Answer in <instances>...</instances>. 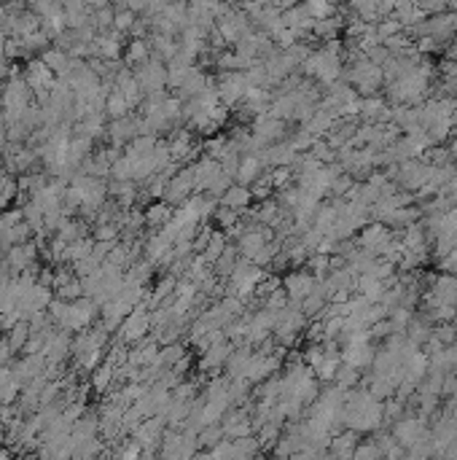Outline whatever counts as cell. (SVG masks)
<instances>
[{
	"mask_svg": "<svg viewBox=\"0 0 457 460\" xmlns=\"http://www.w3.org/2000/svg\"><path fill=\"white\" fill-rule=\"evenodd\" d=\"M127 52H129L127 59L132 65H143V62H148V46H145L143 41H132Z\"/></svg>",
	"mask_w": 457,
	"mask_h": 460,
	"instance_id": "obj_12",
	"label": "cell"
},
{
	"mask_svg": "<svg viewBox=\"0 0 457 460\" xmlns=\"http://www.w3.org/2000/svg\"><path fill=\"white\" fill-rule=\"evenodd\" d=\"M97 315V302L92 296H78L68 304V315L62 320V329H78L84 331Z\"/></svg>",
	"mask_w": 457,
	"mask_h": 460,
	"instance_id": "obj_2",
	"label": "cell"
},
{
	"mask_svg": "<svg viewBox=\"0 0 457 460\" xmlns=\"http://www.w3.org/2000/svg\"><path fill=\"white\" fill-rule=\"evenodd\" d=\"M315 280L312 274L310 272H293V274H288L286 277V291H288V299L291 302H296V304H301L310 293H312V288H315Z\"/></svg>",
	"mask_w": 457,
	"mask_h": 460,
	"instance_id": "obj_5",
	"label": "cell"
},
{
	"mask_svg": "<svg viewBox=\"0 0 457 460\" xmlns=\"http://www.w3.org/2000/svg\"><path fill=\"white\" fill-rule=\"evenodd\" d=\"M269 231H258V229H243L240 231V240H237V250L243 259H256L258 253L264 250V245L269 243Z\"/></svg>",
	"mask_w": 457,
	"mask_h": 460,
	"instance_id": "obj_4",
	"label": "cell"
},
{
	"mask_svg": "<svg viewBox=\"0 0 457 460\" xmlns=\"http://www.w3.org/2000/svg\"><path fill=\"white\" fill-rule=\"evenodd\" d=\"M145 331H151V310H145V304H135L121 326H118V337L121 342H140Z\"/></svg>",
	"mask_w": 457,
	"mask_h": 460,
	"instance_id": "obj_1",
	"label": "cell"
},
{
	"mask_svg": "<svg viewBox=\"0 0 457 460\" xmlns=\"http://www.w3.org/2000/svg\"><path fill=\"white\" fill-rule=\"evenodd\" d=\"M264 170H267V164H264V157H261V154H243L234 178H237V183L250 186L253 181H258V178L264 175Z\"/></svg>",
	"mask_w": 457,
	"mask_h": 460,
	"instance_id": "obj_6",
	"label": "cell"
},
{
	"mask_svg": "<svg viewBox=\"0 0 457 460\" xmlns=\"http://www.w3.org/2000/svg\"><path fill=\"white\" fill-rule=\"evenodd\" d=\"M226 234L224 231H213L210 229V234H207V240H205V245H202V259L207 261V264H215V261L221 259V253L226 250Z\"/></svg>",
	"mask_w": 457,
	"mask_h": 460,
	"instance_id": "obj_8",
	"label": "cell"
},
{
	"mask_svg": "<svg viewBox=\"0 0 457 460\" xmlns=\"http://www.w3.org/2000/svg\"><path fill=\"white\" fill-rule=\"evenodd\" d=\"M114 25L118 30H129L135 28V16H132V11H124V14H116L114 16Z\"/></svg>",
	"mask_w": 457,
	"mask_h": 460,
	"instance_id": "obj_13",
	"label": "cell"
},
{
	"mask_svg": "<svg viewBox=\"0 0 457 460\" xmlns=\"http://www.w3.org/2000/svg\"><path fill=\"white\" fill-rule=\"evenodd\" d=\"M129 108H132V105H129V100L124 97V95H121V92H118V89H116L114 95H108V97H105V114L114 116V119H121V116H127Z\"/></svg>",
	"mask_w": 457,
	"mask_h": 460,
	"instance_id": "obj_10",
	"label": "cell"
},
{
	"mask_svg": "<svg viewBox=\"0 0 457 460\" xmlns=\"http://www.w3.org/2000/svg\"><path fill=\"white\" fill-rule=\"evenodd\" d=\"M135 81H138L140 89L148 92V95H151V92H162L164 84H167V71L162 68L159 59H148V62L140 65V73L135 75Z\"/></svg>",
	"mask_w": 457,
	"mask_h": 460,
	"instance_id": "obj_3",
	"label": "cell"
},
{
	"mask_svg": "<svg viewBox=\"0 0 457 460\" xmlns=\"http://www.w3.org/2000/svg\"><path fill=\"white\" fill-rule=\"evenodd\" d=\"M250 202H253V191H250V186H245V183H231L221 194V205H226L231 210H240V213H243Z\"/></svg>",
	"mask_w": 457,
	"mask_h": 460,
	"instance_id": "obj_7",
	"label": "cell"
},
{
	"mask_svg": "<svg viewBox=\"0 0 457 460\" xmlns=\"http://www.w3.org/2000/svg\"><path fill=\"white\" fill-rule=\"evenodd\" d=\"M350 447H353V436H350V433H347V436H339V439H334V452H339V455H347Z\"/></svg>",
	"mask_w": 457,
	"mask_h": 460,
	"instance_id": "obj_14",
	"label": "cell"
},
{
	"mask_svg": "<svg viewBox=\"0 0 457 460\" xmlns=\"http://www.w3.org/2000/svg\"><path fill=\"white\" fill-rule=\"evenodd\" d=\"M145 221L151 224V226H162V224H167L172 218V207H170V202H157L154 207H148V213H145Z\"/></svg>",
	"mask_w": 457,
	"mask_h": 460,
	"instance_id": "obj_11",
	"label": "cell"
},
{
	"mask_svg": "<svg viewBox=\"0 0 457 460\" xmlns=\"http://www.w3.org/2000/svg\"><path fill=\"white\" fill-rule=\"evenodd\" d=\"M6 73H8V68H6V62H0V81L6 78Z\"/></svg>",
	"mask_w": 457,
	"mask_h": 460,
	"instance_id": "obj_15",
	"label": "cell"
},
{
	"mask_svg": "<svg viewBox=\"0 0 457 460\" xmlns=\"http://www.w3.org/2000/svg\"><path fill=\"white\" fill-rule=\"evenodd\" d=\"M116 366L108 361V363H102V366H95L92 369V388L97 390V393H105L108 390V385L116 380Z\"/></svg>",
	"mask_w": 457,
	"mask_h": 460,
	"instance_id": "obj_9",
	"label": "cell"
}]
</instances>
